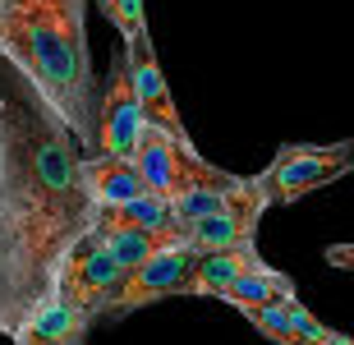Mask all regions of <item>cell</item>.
<instances>
[{
	"instance_id": "cell-15",
	"label": "cell",
	"mask_w": 354,
	"mask_h": 345,
	"mask_svg": "<svg viewBox=\"0 0 354 345\" xmlns=\"http://www.w3.org/2000/svg\"><path fill=\"white\" fill-rule=\"evenodd\" d=\"M97 221L102 226H120V230H171V198L161 194H143V198L124 203V207H97Z\"/></svg>"
},
{
	"instance_id": "cell-8",
	"label": "cell",
	"mask_w": 354,
	"mask_h": 345,
	"mask_svg": "<svg viewBox=\"0 0 354 345\" xmlns=\"http://www.w3.org/2000/svg\"><path fill=\"white\" fill-rule=\"evenodd\" d=\"M120 55H124V69H129V83H133V102H138L143 120L157 124V129H166L171 138H189L180 111H175V102H171L166 74H161V65H157V51H152V32H147V37H129L120 46Z\"/></svg>"
},
{
	"instance_id": "cell-5",
	"label": "cell",
	"mask_w": 354,
	"mask_h": 345,
	"mask_svg": "<svg viewBox=\"0 0 354 345\" xmlns=\"http://www.w3.org/2000/svg\"><path fill=\"white\" fill-rule=\"evenodd\" d=\"M194 258H198V249H189V244H175V249H161V253H152V258H143L138 267H129V272H124V281L115 286V295L102 304V313H97V327H102V322L129 318L133 308L161 304V299H189Z\"/></svg>"
},
{
	"instance_id": "cell-11",
	"label": "cell",
	"mask_w": 354,
	"mask_h": 345,
	"mask_svg": "<svg viewBox=\"0 0 354 345\" xmlns=\"http://www.w3.org/2000/svg\"><path fill=\"white\" fill-rule=\"evenodd\" d=\"M267 267V258L258 253V244H239V249H212L194 258V277H189V299H216L230 281L249 277Z\"/></svg>"
},
{
	"instance_id": "cell-2",
	"label": "cell",
	"mask_w": 354,
	"mask_h": 345,
	"mask_svg": "<svg viewBox=\"0 0 354 345\" xmlns=\"http://www.w3.org/2000/svg\"><path fill=\"white\" fill-rule=\"evenodd\" d=\"M88 0H0V60H10L41 102L65 120L83 157H97V65Z\"/></svg>"
},
{
	"instance_id": "cell-7",
	"label": "cell",
	"mask_w": 354,
	"mask_h": 345,
	"mask_svg": "<svg viewBox=\"0 0 354 345\" xmlns=\"http://www.w3.org/2000/svg\"><path fill=\"white\" fill-rule=\"evenodd\" d=\"M143 111L133 102V83L124 69V55H111V69L97 93V157H129L133 138H138Z\"/></svg>"
},
{
	"instance_id": "cell-4",
	"label": "cell",
	"mask_w": 354,
	"mask_h": 345,
	"mask_svg": "<svg viewBox=\"0 0 354 345\" xmlns=\"http://www.w3.org/2000/svg\"><path fill=\"white\" fill-rule=\"evenodd\" d=\"M354 171V143H286L272 157L263 175H253V185L263 194L267 207H290V203L308 198L313 189L341 180Z\"/></svg>"
},
{
	"instance_id": "cell-14",
	"label": "cell",
	"mask_w": 354,
	"mask_h": 345,
	"mask_svg": "<svg viewBox=\"0 0 354 345\" xmlns=\"http://www.w3.org/2000/svg\"><path fill=\"white\" fill-rule=\"evenodd\" d=\"M216 299L230 304V308H281V304L295 299V281L267 263V267H258V272H249V277L230 281Z\"/></svg>"
},
{
	"instance_id": "cell-10",
	"label": "cell",
	"mask_w": 354,
	"mask_h": 345,
	"mask_svg": "<svg viewBox=\"0 0 354 345\" xmlns=\"http://www.w3.org/2000/svg\"><path fill=\"white\" fill-rule=\"evenodd\" d=\"M267 203H239L230 212H216V216H203V221H189L180 226V239L198 253H212V249H239V244H258V221H263Z\"/></svg>"
},
{
	"instance_id": "cell-3",
	"label": "cell",
	"mask_w": 354,
	"mask_h": 345,
	"mask_svg": "<svg viewBox=\"0 0 354 345\" xmlns=\"http://www.w3.org/2000/svg\"><path fill=\"white\" fill-rule=\"evenodd\" d=\"M133 171L143 175V185L161 198H184V194H198V189H230L239 180L235 171H221L212 166L203 152L194 147V138H171L157 124H138V138L129 147Z\"/></svg>"
},
{
	"instance_id": "cell-16",
	"label": "cell",
	"mask_w": 354,
	"mask_h": 345,
	"mask_svg": "<svg viewBox=\"0 0 354 345\" xmlns=\"http://www.w3.org/2000/svg\"><path fill=\"white\" fill-rule=\"evenodd\" d=\"M88 5H97V14H102L106 24L120 32V41L147 37V10H143V0H88Z\"/></svg>"
},
{
	"instance_id": "cell-1",
	"label": "cell",
	"mask_w": 354,
	"mask_h": 345,
	"mask_svg": "<svg viewBox=\"0 0 354 345\" xmlns=\"http://www.w3.org/2000/svg\"><path fill=\"white\" fill-rule=\"evenodd\" d=\"M83 147L41 93L0 60V336L51 299L65 253L97 221Z\"/></svg>"
},
{
	"instance_id": "cell-6",
	"label": "cell",
	"mask_w": 354,
	"mask_h": 345,
	"mask_svg": "<svg viewBox=\"0 0 354 345\" xmlns=\"http://www.w3.org/2000/svg\"><path fill=\"white\" fill-rule=\"evenodd\" d=\"M120 281H124V267H120L92 235H83L79 244L65 253V263H60V272H55V290L51 295H60L65 304L83 308V313L92 318V327H97V313H102V304L115 295Z\"/></svg>"
},
{
	"instance_id": "cell-9",
	"label": "cell",
	"mask_w": 354,
	"mask_h": 345,
	"mask_svg": "<svg viewBox=\"0 0 354 345\" xmlns=\"http://www.w3.org/2000/svg\"><path fill=\"white\" fill-rule=\"evenodd\" d=\"M88 336H92L88 313L65 304L60 295H51L10 332V345H88Z\"/></svg>"
},
{
	"instance_id": "cell-13",
	"label": "cell",
	"mask_w": 354,
	"mask_h": 345,
	"mask_svg": "<svg viewBox=\"0 0 354 345\" xmlns=\"http://www.w3.org/2000/svg\"><path fill=\"white\" fill-rule=\"evenodd\" d=\"M88 235L97 239V244H102V249L111 253L120 267H124V272H129V267H138L143 258H152V253L184 244V239H180V226H171V230H120V226H102V221H92Z\"/></svg>"
},
{
	"instance_id": "cell-12",
	"label": "cell",
	"mask_w": 354,
	"mask_h": 345,
	"mask_svg": "<svg viewBox=\"0 0 354 345\" xmlns=\"http://www.w3.org/2000/svg\"><path fill=\"white\" fill-rule=\"evenodd\" d=\"M79 171H83V189L97 207H124V203L152 194L129 157H83Z\"/></svg>"
}]
</instances>
